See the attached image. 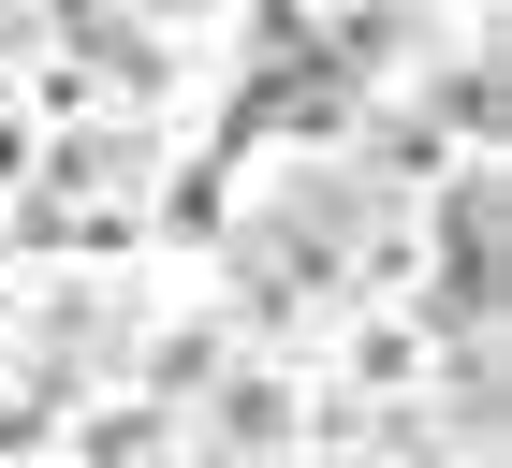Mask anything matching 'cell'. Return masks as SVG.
Listing matches in <instances>:
<instances>
[{"instance_id": "obj_1", "label": "cell", "mask_w": 512, "mask_h": 468, "mask_svg": "<svg viewBox=\"0 0 512 468\" xmlns=\"http://www.w3.org/2000/svg\"><path fill=\"white\" fill-rule=\"evenodd\" d=\"M278 425H293V395H278V381H235V395H220V439H278Z\"/></svg>"}]
</instances>
